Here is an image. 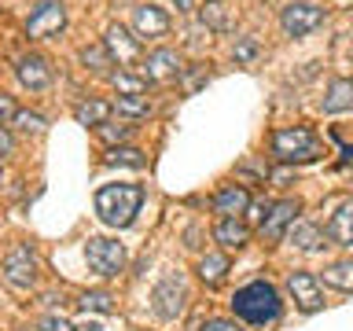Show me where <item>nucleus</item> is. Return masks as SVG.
<instances>
[{"mask_svg": "<svg viewBox=\"0 0 353 331\" xmlns=\"http://www.w3.org/2000/svg\"><path fill=\"white\" fill-rule=\"evenodd\" d=\"M4 280L11 287H19V291H26V287L37 283V258H33V250L26 243H15V247L4 254Z\"/></svg>", "mask_w": 353, "mask_h": 331, "instance_id": "39448f33", "label": "nucleus"}, {"mask_svg": "<svg viewBox=\"0 0 353 331\" xmlns=\"http://www.w3.org/2000/svg\"><path fill=\"white\" fill-rule=\"evenodd\" d=\"M214 239L225 250H239V247H247V243H250V228L243 225V221H236V217H221L217 228H214Z\"/></svg>", "mask_w": 353, "mask_h": 331, "instance_id": "dca6fc26", "label": "nucleus"}, {"mask_svg": "<svg viewBox=\"0 0 353 331\" xmlns=\"http://www.w3.org/2000/svg\"><path fill=\"white\" fill-rule=\"evenodd\" d=\"M324 283L335 287V291H353V258L327 265V269H324Z\"/></svg>", "mask_w": 353, "mask_h": 331, "instance_id": "412c9836", "label": "nucleus"}, {"mask_svg": "<svg viewBox=\"0 0 353 331\" xmlns=\"http://www.w3.org/2000/svg\"><path fill=\"white\" fill-rule=\"evenodd\" d=\"M81 63L92 66V70H107V66H110V52L99 48V44H92V48H81Z\"/></svg>", "mask_w": 353, "mask_h": 331, "instance_id": "a878e982", "label": "nucleus"}, {"mask_svg": "<svg viewBox=\"0 0 353 331\" xmlns=\"http://www.w3.org/2000/svg\"><path fill=\"white\" fill-rule=\"evenodd\" d=\"M203 331H239V328L232 324V320H206Z\"/></svg>", "mask_w": 353, "mask_h": 331, "instance_id": "72a5a7b5", "label": "nucleus"}, {"mask_svg": "<svg viewBox=\"0 0 353 331\" xmlns=\"http://www.w3.org/2000/svg\"><path fill=\"white\" fill-rule=\"evenodd\" d=\"M199 276H203L206 287H217L228 276V258L225 254H206V258L199 261Z\"/></svg>", "mask_w": 353, "mask_h": 331, "instance_id": "aec40b11", "label": "nucleus"}, {"mask_svg": "<svg viewBox=\"0 0 353 331\" xmlns=\"http://www.w3.org/2000/svg\"><path fill=\"white\" fill-rule=\"evenodd\" d=\"M294 214H298V203H294V199L276 203L269 214H265V221H261V239H265V243H280L283 232H287V225L294 221Z\"/></svg>", "mask_w": 353, "mask_h": 331, "instance_id": "9b49d317", "label": "nucleus"}, {"mask_svg": "<svg viewBox=\"0 0 353 331\" xmlns=\"http://www.w3.org/2000/svg\"><path fill=\"white\" fill-rule=\"evenodd\" d=\"M15 114H19L15 99H11L8 92H0V126H4V121H15Z\"/></svg>", "mask_w": 353, "mask_h": 331, "instance_id": "7c9ffc66", "label": "nucleus"}, {"mask_svg": "<svg viewBox=\"0 0 353 331\" xmlns=\"http://www.w3.org/2000/svg\"><path fill=\"white\" fill-rule=\"evenodd\" d=\"M184 276L181 272H170V276H162V283L154 287V294H151V302H154V313H159L162 320H176L184 313Z\"/></svg>", "mask_w": 353, "mask_h": 331, "instance_id": "423d86ee", "label": "nucleus"}, {"mask_svg": "<svg viewBox=\"0 0 353 331\" xmlns=\"http://www.w3.org/2000/svg\"><path fill=\"white\" fill-rule=\"evenodd\" d=\"M291 243L298 250H305V254H313L324 247V232H320L316 225H294L291 228Z\"/></svg>", "mask_w": 353, "mask_h": 331, "instance_id": "4be33fe9", "label": "nucleus"}, {"mask_svg": "<svg viewBox=\"0 0 353 331\" xmlns=\"http://www.w3.org/2000/svg\"><path fill=\"white\" fill-rule=\"evenodd\" d=\"M143 206V188L140 184H103L96 192V214L110 228H129L132 217Z\"/></svg>", "mask_w": 353, "mask_h": 331, "instance_id": "f03ea898", "label": "nucleus"}, {"mask_svg": "<svg viewBox=\"0 0 353 331\" xmlns=\"http://www.w3.org/2000/svg\"><path fill=\"white\" fill-rule=\"evenodd\" d=\"M0 184H4V173H0Z\"/></svg>", "mask_w": 353, "mask_h": 331, "instance_id": "4c0bfd02", "label": "nucleus"}, {"mask_svg": "<svg viewBox=\"0 0 353 331\" xmlns=\"http://www.w3.org/2000/svg\"><path fill=\"white\" fill-rule=\"evenodd\" d=\"M77 305H81L85 313H88V309H92V313H110V309H114V305H110V294H107V291H85Z\"/></svg>", "mask_w": 353, "mask_h": 331, "instance_id": "393cba45", "label": "nucleus"}, {"mask_svg": "<svg viewBox=\"0 0 353 331\" xmlns=\"http://www.w3.org/2000/svg\"><path fill=\"white\" fill-rule=\"evenodd\" d=\"M37 331H74V324H70V320H66V317H44L41 320V324H37Z\"/></svg>", "mask_w": 353, "mask_h": 331, "instance_id": "c756f323", "label": "nucleus"}, {"mask_svg": "<svg viewBox=\"0 0 353 331\" xmlns=\"http://www.w3.org/2000/svg\"><path fill=\"white\" fill-rule=\"evenodd\" d=\"M272 154L280 162H316L320 154V140L313 129L294 126V129H276L272 132Z\"/></svg>", "mask_w": 353, "mask_h": 331, "instance_id": "7ed1b4c3", "label": "nucleus"}, {"mask_svg": "<svg viewBox=\"0 0 353 331\" xmlns=\"http://www.w3.org/2000/svg\"><path fill=\"white\" fill-rule=\"evenodd\" d=\"M15 74H19V81L26 85V88H33V92H41V88L52 81V66H48V59H44V55H33V52L19 59Z\"/></svg>", "mask_w": 353, "mask_h": 331, "instance_id": "ddd939ff", "label": "nucleus"}, {"mask_svg": "<svg viewBox=\"0 0 353 331\" xmlns=\"http://www.w3.org/2000/svg\"><path fill=\"white\" fill-rule=\"evenodd\" d=\"M327 236L339 243V247H353V203H342L335 210V217H331L327 225Z\"/></svg>", "mask_w": 353, "mask_h": 331, "instance_id": "a211bd4d", "label": "nucleus"}, {"mask_svg": "<svg viewBox=\"0 0 353 331\" xmlns=\"http://www.w3.org/2000/svg\"><path fill=\"white\" fill-rule=\"evenodd\" d=\"M118 114H125V118H143V114H148V110H151V103H148V96H118Z\"/></svg>", "mask_w": 353, "mask_h": 331, "instance_id": "b1692460", "label": "nucleus"}, {"mask_svg": "<svg viewBox=\"0 0 353 331\" xmlns=\"http://www.w3.org/2000/svg\"><path fill=\"white\" fill-rule=\"evenodd\" d=\"M85 261L96 276H118L121 269H125V247L114 243V239L96 236V239L85 243Z\"/></svg>", "mask_w": 353, "mask_h": 331, "instance_id": "20e7f679", "label": "nucleus"}, {"mask_svg": "<svg viewBox=\"0 0 353 331\" xmlns=\"http://www.w3.org/2000/svg\"><path fill=\"white\" fill-rule=\"evenodd\" d=\"M143 74L151 77V81H165V77H176L181 74V55L162 48V52H151L148 59H143Z\"/></svg>", "mask_w": 353, "mask_h": 331, "instance_id": "4468645a", "label": "nucleus"}, {"mask_svg": "<svg viewBox=\"0 0 353 331\" xmlns=\"http://www.w3.org/2000/svg\"><path fill=\"white\" fill-rule=\"evenodd\" d=\"M265 210H269L265 203H254V206H250V221H265Z\"/></svg>", "mask_w": 353, "mask_h": 331, "instance_id": "f704fd0d", "label": "nucleus"}, {"mask_svg": "<svg viewBox=\"0 0 353 331\" xmlns=\"http://www.w3.org/2000/svg\"><path fill=\"white\" fill-rule=\"evenodd\" d=\"M287 287H291V294H294V302L302 313H316V309L324 305V294H320V283H316L313 272H291L287 276Z\"/></svg>", "mask_w": 353, "mask_h": 331, "instance_id": "9d476101", "label": "nucleus"}, {"mask_svg": "<svg viewBox=\"0 0 353 331\" xmlns=\"http://www.w3.org/2000/svg\"><path fill=\"white\" fill-rule=\"evenodd\" d=\"M132 132V126H99V137H103L107 143H121Z\"/></svg>", "mask_w": 353, "mask_h": 331, "instance_id": "c85d7f7f", "label": "nucleus"}, {"mask_svg": "<svg viewBox=\"0 0 353 331\" xmlns=\"http://www.w3.org/2000/svg\"><path fill=\"white\" fill-rule=\"evenodd\" d=\"M206 4H217V0H206Z\"/></svg>", "mask_w": 353, "mask_h": 331, "instance_id": "58836bf2", "label": "nucleus"}, {"mask_svg": "<svg viewBox=\"0 0 353 331\" xmlns=\"http://www.w3.org/2000/svg\"><path fill=\"white\" fill-rule=\"evenodd\" d=\"M247 206H250V192L243 184H228V188H221V192L214 195V210L221 217H236Z\"/></svg>", "mask_w": 353, "mask_h": 331, "instance_id": "2eb2a0df", "label": "nucleus"}, {"mask_svg": "<svg viewBox=\"0 0 353 331\" xmlns=\"http://www.w3.org/2000/svg\"><path fill=\"white\" fill-rule=\"evenodd\" d=\"M110 110H114V107H110L107 99H85V103L74 107V118L81 121V126H96L99 129V126H107Z\"/></svg>", "mask_w": 353, "mask_h": 331, "instance_id": "6ab92c4d", "label": "nucleus"}, {"mask_svg": "<svg viewBox=\"0 0 353 331\" xmlns=\"http://www.w3.org/2000/svg\"><path fill=\"white\" fill-rule=\"evenodd\" d=\"M280 291H276L272 283H265V280H254L247 287H239L236 298H232V313H236L239 320H247V324L254 328H265V324H272L276 317H280Z\"/></svg>", "mask_w": 353, "mask_h": 331, "instance_id": "f257e3e1", "label": "nucleus"}, {"mask_svg": "<svg viewBox=\"0 0 353 331\" xmlns=\"http://www.w3.org/2000/svg\"><path fill=\"white\" fill-rule=\"evenodd\" d=\"M110 81H114V88L121 96H140L143 85H148V81H140V77H132V74H114Z\"/></svg>", "mask_w": 353, "mask_h": 331, "instance_id": "bb28decb", "label": "nucleus"}, {"mask_svg": "<svg viewBox=\"0 0 353 331\" xmlns=\"http://www.w3.org/2000/svg\"><path fill=\"white\" fill-rule=\"evenodd\" d=\"M103 48L110 52V59H118V66H137L140 63V37H132L125 26H107Z\"/></svg>", "mask_w": 353, "mask_h": 331, "instance_id": "1a4fd4ad", "label": "nucleus"}, {"mask_svg": "<svg viewBox=\"0 0 353 331\" xmlns=\"http://www.w3.org/2000/svg\"><path fill=\"white\" fill-rule=\"evenodd\" d=\"M324 110L339 114V110H353V81L350 77H335L324 92Z\"/></svg>", "mask_w": 353, "mask_h": 331, "instance_id": "f3484780", "label": "nucleus"}, {"mask_svg": "<svg viewBox=\"0 0 353 331\" xmlns=\"http://www.w3.org/2000/svg\"><path fill=\"white\" fill-rule=\"evenodd\" d=\"M320 22H324V8H316V4H287L283 15H280V26H283V33H291V37H305V33H313Z\"/></svg>", "mask_w": 353, "mask_h": 331, "instance_id": "6e6552de", "label": "nucleus"}, {"mask_svg": "<svg viewBox=\"0 0 353 331\" xmlns=\"http://www.w3.org/2000/svg\"><path fill=\"white\" fill-rule=\"evenodd\" d=\"M132 30H137V37H162V33H170V15L154 4H143L132 11Z\"/></svg>", "mask_w": 353, "mask_h": 331, "instance_id": "f8f14e48", "label": "nucleus"}, {"mask_svg": "<svg viewBox=\"0 0 353 331\" xmlns=\"http://www.w3.org/2000/svg\"><path fill=\"white\" fill-rule=\"evenodd\" d=\"M74 331H103L99 324H81V328H74Z\"/></svg>", "mask_w": 353, "mask_h": 331, "instance_id": "c9c22d12", "label": "nucleus"}, {"mask_svg": "<svg viewBox=\"0 0 353 331\" xmlns=\"http://www.w3.org/2000/svg\"><path fill=\"white\" fill-rule=\"evenodd\" d=\"M143 162L148 159H143V151H137V148H110L107 151V166H132V170H140Z\"/></svg>", "mask_w": 353, "mask_h": 331, "instance_id": "5701e85b", "label": "nucleus"}, {"mask_svg": "<svg viewBox=\"0 0 353 331\" xmlns=\"http://www.w3.org/2000/svg\"><path fill=\"white\" fill-rule=\"evenodd\" d=\"M173 4H176V8H192V0H173Z\"/></svg>", "mask_w": 353, "mask_h": 331, "instance_id": "e433bc0d", "label": "nucleus"}, {"mask_svg": "<svg viewBox=\"0 0 353 331\" xmlns=\"http://www.w3.org/2000/svg\"><path fill=\"white\" fill-rule=\"evenodd\" d=\"M15 126H19L22 132H44V126H48V121H44L41 114H33V110H19V114H15Z\"/></svg>", "mask_w": 353, "mask_h": 331, "instance_id": "cd10ccee", "label": "nucleus"}, {"mask_svg": "<svg viewBox=\"0 0 353 331\" xmlns=\"http://www.w3.org/2000/svg\"><path fill=\"white\" fill-rule=\"evenodd\" d=\"M66 26V8L59 0H44V4L30 15L26 22V37L30 41H41V37H52V33H59Z\"/></svg>", "mask_w": 353, "mask_h": 331, "instance_id": "0eeeda50", "label": "nucleus"}, {"mask_svg": "<svg viewBox=\"0 0 353 331\" xmlns=\"http://www.w3.org/2000/svg\"><path fill=\"white\" fill-rule=\"evenodd\" d=\"M11 151H15V140H11V132L0 126V159H8Z\"/></svg>", "mask_w": 353, "mask_h": 331, "instance_id": "473e14b6", "label": "nucleus"}, {"mask_svg": "<svg viewBox=\"0 0 353 331\" xmlns=\"http://www.w3.org/2000/svg\"><path fill=\"white\" fill-rule=\"evenodd\" d=\"M232 55H236V63H250L254 55H258V44H254V41H239Z\"/></svg>", "mask_w": 353, "mask_h": 331, "instance_id": "2f4dec72", "label": "nucleus"}]
</instances>
